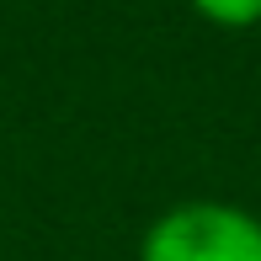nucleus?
I'll list each match as a JSON object with an SVG mask.
<instances>
[{"mask_svg":"<svg viewBox=\"0 0 261 261\" xmlns=\"http://www.w3.org/2000/svg\"><path fill=\"white\" fill-rule=\"evenodd\" d=\"M139 261H261V219L234 203H176L139 240Z\"/></svg>","mask_w":261,"mask_h":261,"instance_id":"obj_1","label":"nucleus"},{"mask_svg":"<svg viewBox=\"0 0 261 261\" xmlns=\"http://www.w3.org/2000/svg\"><path fill=\"white\" fill-rule=\"evenodd\" d=\"M197 16H208L213 27H256L261 21V0H192Z\"/></svg>","mask_w":261,"mask_h":261,"instance_id":"obj_2","label":"nucleus"}]
</instances>
